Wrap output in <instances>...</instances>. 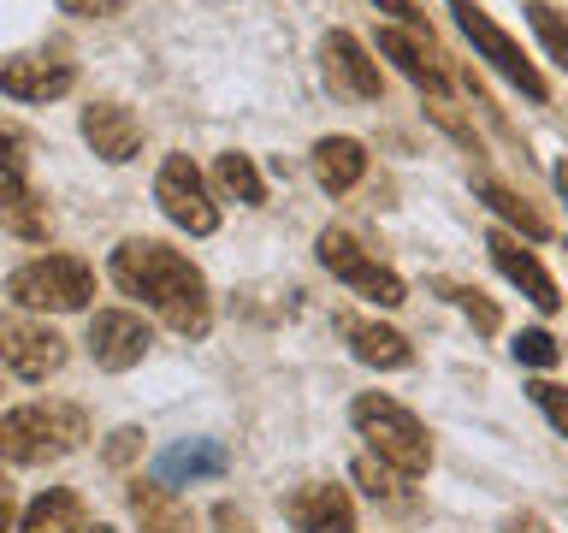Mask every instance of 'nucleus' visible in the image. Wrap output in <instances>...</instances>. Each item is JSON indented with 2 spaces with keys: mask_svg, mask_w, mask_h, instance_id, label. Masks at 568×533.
I'll list each match as a JSON object with an SVG mask.
<instances>
[{
  "mask_svg": "<svg viewBox=\"0 0 568 533\" xmlns=\"http://www.w3.org/2000/svg\"><path fill=\"white\" fill-rule=\"evenodd\" d=\"M113 284L124 296H142L178 338H207V326H213L207 279L195 273L190 255H178L172 243H154V238L119 243L113 249Z\"/></svg>",
  "mask_w": 568,
  "mask_h": 533,
  "instance_id": "obj_1",
  "label": "nucleus"
},
{
  "mask_svg": "<svg viewBox=\"0 0 568 533\" xmlns=\"http://www.w3.org/2000/svg\"><path fill=\"white\" fill-rule=\"evenodd\" d=\"M349 421H355V433L367 439V451L379 456L397 480H420L426 469H433V433H426L420 415L403 409L397 398L362 391V398L349 403Z\"/></svg>",
  "mask_w": 568,
  "mask_h": 533,
  "instance_id": "obj_2",
  "label": "nucleus"
},
{
  "mask_svg": "<svg viewBox=\"0 0 568 533\" xmlns=\"http://www.w3.org/2000/svg\"><path fill=\"white\" fill-rule=\"evenodd\" d=\"M83 439H89V415L78 403H24L0 415V462H18V469L60 462Z\"/></svg>",
  "mask_w": 568,
  "mask_h": 533,
  "instance_id": "obj_3",
  "label": "nucleus"
},
{
  "mask_svg": "<svg viewBox=\"0 0 568 533\" xmlns=\"http://www.w3.org/2000/svg\"><path fill=\"white\" fill-rule=\"evenodd\" d=\"M7 296L18 302V309L71 314V309H89V296H95V273H89V261H78V255H42V261H24L7 279Z\"/></svg>",
  "mask_w": 568,
  "mask_h": 533,
  "instance_id": "obj_4",
  "label": "nucleus"
},
{
  "mask_svg": "<svg viewBox=\"0 0 568 533\" xmlns=\"http://www.w3.org/2000/svg\"><path fill=\"white\" fill-rule=\"evenodd\" d=\"M314 249H320V266H332V273L344 279V284H349L355 296L379 302V309H403V302H408V291H403V279L390 273L385 261H373L367 249H362V243L349 238V231H337V225H326V231H320V243H314Z\"/></svg>",
  "mask_w": 568,
  "mask_h": 533,
  "instance_id": "obj_5",
  "label": "nucleus"
},
{
  "mask_svg": "<svg viewBox=\"0 0 568 533\" xmlns=\"http://www.w3.org/2000/svg\"><path fill=\"white\" fill-rule=\"evenodd\" d=\"M450 12H456L462 36H468V42L479 48V60H491L515 89H521V95H532V101H545V95H550V83L539 78V66L527 60L521 42H515L509 30H497V24H491V12H486V7H474V0H450Z\"/></svg>",
  "mask_w": 568,
  "mask_h": 533,
  "instance_id": "obj_6",
  "label": "nucleus"
},
{
  "mask_svg": "<svg viewBox=\"0 0 568 533\" xmlns=\"http://www.w3.org/2000/svg\"><path fill=\"white\" fill-rule=\"evenodd\" d=\"M154 202L178 231H190V238H207V231L220 225V208H213V195H207L190 154H166V167L154 178Z\"/></svg>",
  "mask_w": 568,
  "mask_h": 533,
  "instance_id": "obj_7",
  "label": "nucleus"
},
{
  "mask_svg": "<svg viewBox=\"0 0 568 533\" xmlns=\"http://www.w3.org/2000/svg\"><path fill=\"white\" fill-rule=\"evenodd\" d=\"M320 71H326V83L337 89V95H349V101H379V60L362 48V36H349V30H332L326 42H320Z\"/></svg>",
  "mask_w": 568,
  "mask_h": 533,
  "instance_id": "obj_8",
  "label": "nucleus"
},
{
  "mask_svg": "<svg viewBox=\"0 0 568 533\" xmlns=\"http://www.w3.org/2000/svg\"><path fill=\"white\" fill-rule=\"evenodd\" d=\"M149 320L131 314V309H101V314H89V355H95V368L106 373H124V368H136L142 355H149Z\"/></svg>",
  "mask_w": 568,
  "mask_h": 533,
  "instance_id": "obj_9",
  "label": "nucleus"
},
{
  "mask_svg": "<svg viewBox=\"0 0 568 533\" xmlns=\"http://www.w3.org/2000/svg\"><path fill=\"white\" fill-rule=\"evenodd\" d=\"M0 362H7L18 380H48L65 362V338L42 326V320H7L0 326Z\"/></svg>",
  "mask_w": 568,
  "mask_h": 533,
  "instance_id": "obj_10",
  "label": "nucleus"
},
{
  "mask_svg": "<svg viewBox=\"0 0 568 533\" xmlns=\"http://www.w3.org/2000/svg\"><path fill=\"white\" fill-rule=\"evenodd\" d=\"M486 249H491V261H497V273H504L515 291H521L532 309L539 314H557L562 309V296H557V279L545 273L539 266V255H532V249H521V238H515V231H491L486 238Z\"/></svg>",
  "mask_w": 568,
  "mask_h": 533,
  "instance_id": "obj_11",
  "label": "nucleus"
},
{
  "mask_svg": "<svg viewBox=\"0 0 568 533\" xmlns=\"http://www.w3.org/2000/svg\"><path fill=\"white\" fill-rule=\"evenodd\" d=\"M71 83H78V66L60 60V53H18V60H0V89H7L12 101H60Z\"/></svg>",
  "mask_w": 568,
  "mask_h": 533,
  "instance_id": "obj_12",
  "label": "nucleus"
},
{
  "mask_svg": "<svg viewBox=\"0 0 568 533\" xmlns=\"http://www.w3.org/2000/svg\"><path fill=\"white\" fill-rule=\"evenodd\" d=\"M284 522L296 533H349L355 504H349L344 486H332V480H308V486H296L284 497Z\"/></svg>",
  "mask_w": 568,
  "mask_h": 533,
  "instance_id": "obj_13",
  "label": "nucleus"
},
{
  "mask_svg": "<svg viewBox=\"0 0 568 533\" xmlns=\"http://www.w3.org/2000/svg\"><path fill=\"white\" fill-rule=\"evenodd\" d=\"M379 53H385V60L397 66L403 78L415 83V89H426L433 101H444V95H450V78H444V66L433 60V48H426V36H420V30L385 24V30H379Z\"/></svg>",
  "mask_w": 568,
  "mask_h": 533,
  "instance_id": "obj_14",
  "label": "nucleus"
},
{
  "mask_svg": "<svg viewBox=\"0 0 568 533\" xmlns=\"http://www.w3.org/2000/svg\"><path fill=\"white\" fill-rule=\"evenodd\" d=\"M83 142H89L101 160L124 167V160L142 149V124H136L131 107H119V101H89V107H83Z\"/></svg>",
  "mask_w": 568,
  "mask_h": 533,
  "instance_id": "obj_15",
  "label": "nucleus"
},
{
  "mask_svg": "<svg viewBox=\"0 0 568 533\" xmlns=\"http://www.w3.org/2000/svg\"><path fill=\"white\" fill-rule=\"evenodd\" d=\"M225 469H231L225 444L190 439V444H172V451H160L154 480H160V486H190V480H213V474H225Z\"/></svg>",
  "mask_w": 568,
  "mask_h": 533,
  "instance_id": "obj_16",
  "label": "nucleus"
},
{
  "mask_svg": "<svg viewBox=\"0 0 568 533\" xmlns=\"http://www.w3.org/2000/svg\"><path fill=\"white\" fill-rule=\"evenodd\" d=\"M314 178H320L332 195L355 190V184L367 178V149H362L355 137H320V142H314Z\"/></svg>",
  "mask_w": 568,
  "mask_h": 533,
  "instance_id": "obj_17",
  "label": "nucleus"
},
{
  "mask_svg": "<svg viewBox=\"0 0 568 533\" xmlns=\"http://www.w3.org/2000/svg\"><path fill=\"white\" fill-rule=\"evenodd\" d=\"M344 338H349L355 362H367V368H408V362H415L408 338L390 332V326H379V320H349Z\"/></svg>",
  "mask_w": 568,
  "mask_h": 533,
  "instance_id": "obj_18",
  "label": "nucleus"
},
{
  "mask_svg": "<svg viewBox=\"0 0 568 533\" xmlns=\"http://www.w3.org/2000/svg\"><path fill=\"white\" fill-rule=\"evenodd\" d=\"M131 515L142 522V533H190V510L160 480H136L131 486Z\"/></svg>",
  "mask_w": 568,
  "mask_h": 533,
  "instance_id": "obj_19",
  "label": "nucleus"
},
{
  "mask_svg": "<svg viewBox=\"0 0 568 533\" xmlns=\"http://www.w3.org/2000/svg\"><path fill=\"white\" fill-rule=\"evenodd\" d=\"M83 527H89V510H83V497L65 492V486H48L24 510V522H18V533H83Z\"/></svg>",
  "mask_w": 568,
  "mask_h": 533,
  "instance_id": "obj_20",
  "label": "nucleus"
},
{
  "mask_svg": "<svg viewBox=\"0 0 568 533\" xmlns=\"http://www.w3.org/2000/svg\"><path fill=\"white\" fill-rule=\"evenodd\" d=\"M474 190H479V202H486V208L497 213V220H509L515 231H521V238H532V243H539V238H550V220H545V213H539V208H527L521 195H515V190H504L497 178H479Z\"/></svg>",
  "mask_w": 568,
  "mask_h": 533,
  "instance_id": "obj_21",
  "label": "nucleus"
},
{
  "mask_svg": "<svg viewBox=\"0 0 568 533\" xmlns=\"http://www.w3.org/2000/svg\"><path fill=\"white\" fill-rule=\"evenodd\" d=\"M213 178H220V190L231 195V202H248V208H255V202H266V184H261L255 160H248V154H237V149H231V154H220V167H213Z\"/></svg>",
  "mask_w": 568,
  "mask_h": 533,
  "instance_id": "obj_22",
  "label": "nucleus"
},
{
  "mask_svg": "<svg viewBox=\"0 0 568 533\" xmlns=\"http://www.w3.org/2000/svg\"><path fill=\"white\" fill-rule=\"evenodd\" d=\"M0 225L7 231H18V238H48V208H42V195L36 190H18V195H7L0 202Z\"/></svg>",
  "mask_w": 568,
  "mask_h": 533,
  "instance_id": "obj_23",
  "label": "nucleus"
},
{
  "mask_svg": "<svg viewBox=\"0 0 568 533\" xmlns=\"http://www.w3.org/2000/svg\"><path fill=\"white\" fill-rule=\"evenodd\" d=\"M18 190H30V154H24V137L0 124V202Z\"/></svg>",
  "mask_w": 568,
  "mask_h": 533,
  "instance_id": "obj_24",
  "label": "nucleus"
},
{
  "mask_svg": "<svg viewBox=\"0 0 568 533\" xmlns=\"http://www.w3.org/2000/svg\"><path fill=\"white\" fill-rule=\"evenodd\" d=\"M527 24H532V36L545 42L550 60L568 71V24H562V12H557V7H545V0H532V7H527Z\"/></svg>",
  "mask_w": 568,
  "mask_h": 533,
  "instance_id": "obj_25",
  "label": "nucleus"
},
{
  "mask_svg": "<svg viewBox=\"0 0 568 533\" xmlns=\"http://www.w3.org/2000/svg\"><path fill=\"white\" fill-rule=\"evenodd\" d=\"M515 362L521 368H557L562 362V350H557V338H550L545 326H527V332H515Z\"/></svg>",
  "mask_w": 568,
  "mask_h": 533,
  "instance_id": "obj_26",
  "label": "nucleus"
},
{
  "mask_svg": "<svg viewBox=\"0 0 568 533\" xmlns=\"http://www.w3.org/2000/svg\"><path fill=\"white\" fill-rule=\"evenodd\" d=\"M527 398L539 403V409H545V421L568 439V385H557V380H532V385H527Z\"/></svg>",
  "mask_w": 568,
  "mask_h": 533,
  "instance_id": "obj_27",
  "label": "nucleus"
},
{
  "mask_svg": "<svg viewBox=\"0 0 568 533\" xmlns=\"http://www.w3.org/2000/svg\"><path fill=\"white\" fill-rule=\"evenodd\" d=\"M438 291L450 296V302H456V309H462V314L474 320L479 332H497V309H491V302H486V296L474 291V284H438Z\"/></svg>",
  "mask_w": 568,
  "mask_h": 533,
  "instance_id": "obj_28",
  "label": "nucleus"
},
{
  "mask_svg": "<svg viewBox=\"0 0 568 533\" xmlns=\"http://www.w3.org/2000/svg\"><path fill=\"white\" fill-rule=\"evenodd\" d=\"M355 480H362L373 497H397V474H390L385 462H355Z\"/></svg>",
  "mask_w": 568,
  "mask_h": 533,
  "instance_id": "obj_29",
  "label": "nucleus"
},
{
  "mask_svg": "<svg viewBox=\"0 0 568 533\" xmlns=\"http://www.w3.org/2000/svg\"><path fill=\"white\" fill-rule=\"evenodd\" d=\"M136 451H142V433H136V426H119V433H113V444H106V462L119 469V462H131Z\"/></svg>",
  "mask_w": 568,
  "mask_h": 533,
  "instance_id": "obj_30",
  "label": "nucleus"
},
{
  "mask_svg": "<svg viewBox=\"0 0 568 533\" xmlns=\"http://www.w3.org/2000/svg\"><path fill=\"white\" fill-rule=\"evenodd\" d=\"M60 7L78 18H113V12H124V0H60Z\"/></svg>",
  "mask_w": 568,
  "mask_h": 533,
  "instance_id": "obj_31",
  "label": "nucleus"
},
{
  "mask_svg": "<svg viewBox=\"0 0 568 533\" xmlns=\"http://www.w3.org/2000/svg\"><path fill=\"white\" fill-rule=\"evenodd\" d=\"M373 7H379V12H390L403 30H420V12H415V0H373Z\"/></svg>",
  "mask_w": 568,
  "mask_h": 533,
  "instance_id": "obj_32",
  "label": "nucleus"
},
{
  "mask_svg": "<svg viewBox=\"0 0 568 533\" xmlns=\"http://www.w3.org/2000/svg\"><path fill=\"white\" fill-rule=\"evenodd\" d=\"M12 515H18V492H12V480L0 474V533L12 527Z\"/></svg>",
  "mask_w": 568,
  "mask_h": 533,
  "instance_id": "obj_33",
  "label": "nucleus"
},
{
  "mask_svg": "<svg viewBox=\"0 0 568 533\" xmlns=\"http://www.w3.org/2000/svg\"><path fill=\"white\" fill-rule=\"evenodd\" d=\"M213 522H220L225 533H248V522H243V515L231 510V504H220V510H213Z\"/></svg>",
  "mask_w": 568,
  "mask_h": 533,
  "instance_id": "obj_34",
  "label": "nucleus"
},
{
  "mask_svg": "<svg viewBox=\"0 0 568 533\" xmlns=\"http://www.w3.org/2000/svg\"><path fill=\"white\" fill-rule=\"evenodd\" d=\"M504 533H545V522H539V515H509Z\"/></svg>",
  "mask_w": 568,
  "mask_h": 533,
  "instance_id": "obj_35",
  "label": "nucleus"
},
{
  "mask_svg": "<svg viewBox=\"0 0 568 533\" xmlns=\"http://www.w3.org/2000/svg\"><path fill=\"white\" fill-rule=\"evenodd\" d=\"M550 178H557V195L568 202V160H557V172H550Z\"/></svg>",
  "mask_w": 568,
  "mask_h": 533,
  "instance_id": "obj_36",
  "label": "nucleus"
},
{
  "mask_svg": "<svg viewBox=\"0 0 568 533\" xmlns=\"http://www.w3.org/2000/svg\"><path fill=\"white\" fill-rule=\"evenodd\" d=\"M83 533H113V527H83Z\"/></svg>",
  "mask_w": 568,
  "mask_h": 533,
  "instance_id": "obj_37",
  "label": "nucleus"
}]
</instances>
